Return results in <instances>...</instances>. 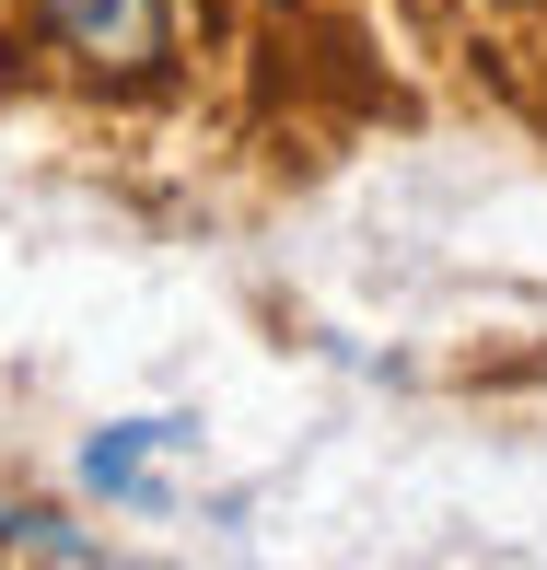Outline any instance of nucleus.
<instances>
[{
	"mask_svg": "<svg viewBox=\"0 0 547 570\" xmlns=\"http://www.w3.org/2000/svg\"><path fill=\"white\" fill-rule=\"evenodd\" d=\"M187 443H198V431H175V420H117V431L82 443V478L106 489V501H164V465Z\"/></svg>",
	"mask_w": 547,
	"mask_h": 570,
	"instance_id": "f03ea898",
	"label": "nucleus"
},
{
	"mask_svg": "<svg viewBox=\"0 0 547 570\" xmlns=\"http://www.w3.org/2000/svg\"><path fill=\"white\" fill-rule=\"evenodd\" d=\"M47 47L82 70H106V82H152L175 47V0H36Z\"/></svg>",
	"mask_w": 547,
	"mask_h": 570,
	"instance_id": "f257e3e1",
	"label": "nucleus"
}]
</instances>
